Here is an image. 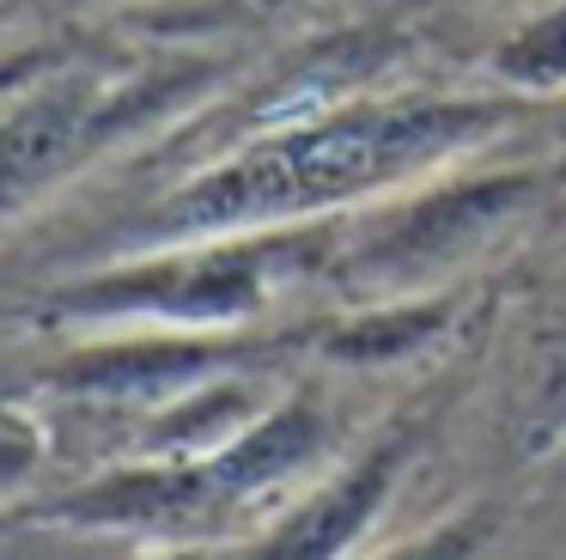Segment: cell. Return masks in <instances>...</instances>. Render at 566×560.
<instances>
[{
	"instance_id": "obj_4",
	"label": "cell",
	"mask_w": 566,
	"mask_h": 560,
	"mask_svg": "<svg viewBox=\"0 0 566 560\" xmlns=\"http://www.w3.org/2000/svg\"><path fill=\"white\" fill-rule=\"evenodd\" d=\"M542 201V170L488 165V170H439L415 189L371 201L335 219L329 287L354 304L427 299L451 292L475 256H488L530 207Z\"/></svg>"
},
{
	"instance_id": "obj_9",
	"label": "cell",
	"mask_w": 566,
	"mask_h": 560,
	"mask_svg": "<svg viewBox=\"0 0 566 560\" xmlns=\"http://www.w3.org/2000/svg\"><path fill=\"white\" fill-rule=\"evenodd\" d=\"M140 560H232V548H147Z\"/></svg>"
},
{
	"instance_id": "obj_5",
	"label": "cell",
	"mask_w": 566,
	"mask_h": 560,
	"mask_svg": "<svg viewBox=\"0 0 566 560\" xmlns=\"http://www.w3.org/2000/svg\"><path fill=\"white\" fill-rule=\"evenodd\" d=\"M201 73H104V68H55L38 85H13L7 97V207L25 214L43 189L80 170L92 153L128 134L153 104L177 97Z\"/></svg>"
},
{
	"instance_id": "obj_2",
	"label": "cell",
	"mask_w": 566,
	"mask_h": 560,
	"mask_svg": "<svg viewBox=\"0 0 566 560\" xmlns=\"http://www.w3.org/2000/svg\"><path fill=\"white\" fill-rule=\"evenodd\" d=\"M335 421L311 390H281L244 433L184 457H123L19 506V518L147 548H232L335 463Z\"/></svg>"
},
{
	"instance_id": "obj_7",
	"label": "cell",
	"mask_w": 566,
	"mask_h": 560,
	"mask_svg": "<svg viewBox=\"0 0 566 560\" xmlns=\"http://www.w3.org/2000/svg\"><path fill=\"white\" fill-rule=\"evenodd\" d=\"M488 73H493L500 92L524 97V104H536V97H560L566 92V0L530 12V19H517L512 31L493 43Z\"/></svg>"
},
{
	"instance_id": "obj_3",
	"label": "cell",
	"mask_w": 566,
	"mask_h": 560,
	"mask_svg": "<svg viewBox=\"0 0 566 560\" xmlns=\"http://www.w3.org/2000/svg\"><path fill=\"white\" fill-rule=\"evenodd\" d=\"M335 256V219L286 231H232L116 250L43 292L50 329H189L244 335L293 287H323Z\"/></svg>"
},
{
	"instance_id": "obj_8",
	"label": "cell",
	"mask_w": 566,
	"mask_h": 560,
	"mask_svg": "<svg viewBox=\"0 0 566 560\" xmlns=\"http://www.w3.org/2000/svg\"><path fill=\"white\" fill-rule=\"evenodd\" d=\"M493 530H500V506L469 499V506L444 511V518L420 523L415 536H402V542H390V548H371V554H359V560H481L493 542Z\"/></svg>"
},
{
	"instance_id": "obj_10",
	"label": "cell",
	"mask_w": 566,
	"mask_h": 560,
	"mask_svg": "<svg viewBox=\"0 0 566 560\" xmlns=\"http://www.w3.org/2000/svg\"><path fill=\"white\" fill-rule=\"evenodd\" d=\"M250 7H269L274 12V7H305V0H250Z\"/></svg>"
},
{
	"instance_id": "obj_6",
	"label": "cell",
	"mask_w": 566,
	"mask_h": 560,
	"mask_svg": "<svg viewBox=\"0 0 566 560\" xmlns=\"http://www.w3.org/2000/svg\"><path fill=\"white\" fill-rule=\"evenodd\" d=\"M420 445H427V426L415 414L390 421L323 475H311L250 542L232 548V560H359L390 499L402 494Z\"/></svg>"
},
{
	"instance_id": "obj_1",
	"label": "cell",
	"mask_w": 566,
	"mask_h": 560,
	"mask_svg": "<svg viewBox=\"0 0 566 560\" xmlns=\"http://www.w3.org/2000/svg\"><path fill=\"white\" fill-rule=\"evenodd\" d=\"M524 116L512 92H366L244 134L177 177L123 231V250L232 231H286L359 214L457 170Z\"/></svg>"
}]
</instances>
